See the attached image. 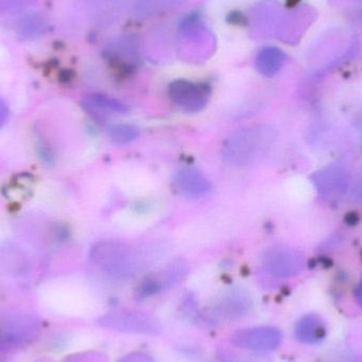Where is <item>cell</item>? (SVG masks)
Here are the masks:
<instances>
[{
  "mask_svg": "<svg viewBox=\"0 0 362 362\" xmlns=\"http://www.w3.org/2000/svg\"><path fill=\"white\" fill-rule=\"evenodd\" d=\"M107 135L115 144H127L139 137V129L131 124H112L108 127Z\"/></svg>",
  "mask_w": 362,
  "mask_h": 362,
  "instance_id": "17",
  "label": "cell"
},
{
  "mask_svg": "<svg viewBox=\"0 0 362 362\" xmlns=\"http://www.w3.org/2000/svg\"><path fill=\"white\" fill-rule=\"evenodd\" d=\"M284 13L282 6L274 0L259 2L251 14L250 31L252 37L255 40L276 37Z\"/></svg>",
  "mask_w": 362,
  "mask_h": 362,
  "instance_id": "4",
  "label": "cell"
},
{
  "mask_svg": "<svg viewBox=\"0 0 362 362\" xmlns=\"http://www.w3.org/2000/svg\"><path fill=\"white\" fill-rule=\"evenodd\" d=\"M216 38L198 15L183 18L178 29L176 49L178 54L191 63H202L214 53Z\"/></svg>",
  "mask_w": 362,
  "mask_h": 362,
  "instance_id": "3",
  "label": "cell"
},
{
  "mask_svg": "<svg viewBox=\"0 0 362 362\" xmlns=\"http://www.w3.org/2000/svg\"><path fill=\"white\" fill-rule=\"evenodd\" d=\"M163 288V282L155 276H148L138 286V295L142 298L151 297Z\"/></svg>",
  "mask_w": 362,
  "mask_h": 362,
  "instance_id": "19",
  "label": "cell"
},
{
  "mask_svg": "<svg viewBox=\"0 0 362 362\" xmlns=\"http://www.w3.org/2000/svg\"><path fill=\"white\" fill-rule=\"evenodd\" d=\"M248 300L240 293H231L216 305L218 314L225 317L242 316L248 310Z\"/></svg>",
  "mask_w": 362,
  "mask_h": 362,
  "instance_id": "16",
  "label": "cell"
},
{
  "mask_svg": "<svg viewBox=\"0 0 362 362\" xmlns=\"http://www.w3.org/2000/svg\"><path fill=\"white\" fill-rule=\"evenodd\" d=\"M185 0H131L129 8L135 16L148 18L177 8Z\"/></svg>",
  "mask_w": 362,
  "mask_h": 362,
  "instance_id": "12",
  "label": "cell"
},
{
  "mask_svg": "<svg viewBox=\"0 0 362 362\" xmlns=\"http://www.w3.org/2000/svg\"><path fill=\"white\" fill-rule=\"evenodd\" d=\"M282 336L278 329L272 327L244 329L234 334L233 340L240 348L255 351H272L278 348Z\"/></svg>",
  "mask_w": 362,
  "mask_h": 362,
  "instance_id": "7",
  "label": "cell"
},
{
  "mask_svg": "<svg viewBox=\"0 0 362 362\" xmlns=\"http://www.w3.org/2000/svg\"><path fill=\"white\" fill-rule=\"evenodd\" d=\"M296 336L304 344H317L325 336V325L317 315L303 317L296 327Z\"/></svg>",
  "mask_w": 362,
  "mask_h": 362,
  "instance_id": "14",
  "label": "cell"
},
{
  "mask_svg": "<svg viewBox=\"0 0 362 362\" xmlns=\"http://www.w3.org/2000/svg\"><path fill=\"white\" fill-rule=\"evenodd\" d=\"M355 298H356L357 302H358L359 305L362 308V281L359 283L356 291H355Z\"/></svg>",
  "mask_w": 362,
  "mask_h": 362,
  "instance_id": "21",
  "label": "cell"
},
{
  "mask_svg": "<svg viewBox=\"0 0 362 362\" xmlns=\"http://www.w3.org/2000/svg\"><path fill=\"white\" fill-rule=\"evenodd\" d=\"M286 61V55L276 47H265L257 53L255 66L257 71L265 76H272L280 71Z\"/></svg>",
  "mask_w": 362,
  "mask_h": 362,
  "instance_id": "13",
  "label": "cell"
},
{
  "mask_svg": "<svg viewBox=\"0 0 362 362\" xmlns=\"http://www.w3.org/2000/svg\"><path fill=\"white\" fill-rule=\"evenodd\" d=\"M274 140L266 125L244 127L229 136L223 146V161L232 167H247L263 157Z\"/></svg>",
  "mask_w": 362,
  "mask_h": 362,
  "instance_id": "1",
  "label": "cell"
},
{
  "mask_svg": "<svg viewBox=\"0 0 362 362\" xmlns=\"http://www.w3.org/2000/svg\"><path fill=\"white\" fill-rule=\"evenodd\" d=\"M81 106L89 116L98 121L129 112V107L122 102L100 93L86 95L81 102Z\"/></svg>",
  "mask_w": 362,
  "mask_h": 362,
  "instance_id": "9",
  "label": "cell"
},
{
  "mask_svg": "<svg viewBox=\"0 0 362 362\" xmlns=\"http://www.w3.org/2000/svg\"><path fill=\"white\" fill-rule=\"evenodd\" d=\"M110 59L122 67L132 68L139 61V51L132 40H117L108 49Z\"/></svg>",
  "mask_w": 362,
  "mask_h": 362,
  "instance_id": "15",
  "label": "cell"
},
{
  "mask_svg": "<svg viewBox=\"0 0 362 362\" xmlns=\"http://www.w3.org/2000/svg\"><path fill=\"white\" fill-rule=\"evenodd\" d=\"M264 267L276 276H291L300 272L302 257L297 251L286 248H272L264 253Z\"/></svg>",
  "mask_w": 362,
  "mask_h": 362,
  "instance_id": "6",
  "label": "cell"
},
{
  "mask_svg": "<svg viewBox=\"0 0 362 362\" xmlns=\"http://www.w3.org/2000/svg\"><path fill=\"white\" fill-rule=\"evenodd\" d=\"M310 13L304 8L284 13L276 37L289 44L297 42L306 23L310 21Z\"/></svg>",
  "mask_w": 362,
  "mask_h": 362,
  "instance_id": "11",
  "label": "cell"
},
{
  "mask_svg": "<svg viewBox=\"0 0 362 362\" xmlns=\"http://www.w3.org/2000/svg\"><path fill=\"white\" fill-rule=\"evenodd\" d=\"M86 4L95 25H108L120 17L125 0H86Z\"/></svg>",
  "mask_w": 362,
  "mask_h": 362,
  "instance_id": "10",
  "label": "cell"
},
{
  "mask_svg": "<svg viewBox=\"0 0 362 362\" xmlns=\"http://www.w3.org/2000/svg\"><path fill=\"white\" fill-rule=\"evenodd\" d=\"M90 261L112 280H129L138 270L135 251L129 245L118 240L97 243L91 248Z\"/></svg>",
  "mask_w": 362,
  "mask_h": 362,
  "instance_id": "2",
  "label": "cell"
},
{
  "mask_svg": "<svg viewBox=\"0 0 362 362\" xmlns=\"http://www.w3.org/2000/svg\"><path fill=\"white\" fill-rule=\"evenodd\" d=\"M174 187L180 195L187 198H199L212 189L206 176L194 168H182L174 175Z\"/></svg>",
  "mask_w": 362,
  "mask_h": 362,
  "instance_id": "8",
  "label": "cell"
},
{
  "mask_svg": "<svg viewBox=\"0 0 362 362\" xmlns=\"http://www.w3.org/2000/svg\"><path fill=\"white\" fill-rule=\"evenodd\" d=\"M8 108L6 106V102L0 99V129L4 127V123L8 120Z\"/></svg>",
  "mask_w": 362,
  "mask_h": 362,
  "instance_id": "20",
  "label": "cell"
},
{
  "mask_svg": "<svg viewBox=\"0 0 362 362\" xmlns=\"http://www.w3.org/2000/svg\"><path fill=\"white\" fill-rule=\"evenodd\" d=\"M169 95L183 112H199L208 104L210 88L202 83L177 80L170 84Z\"/></svg>",
  "mask_w": 362,
  "mask_h": 362,
  "instance_id": "5",
  "label": "cell"
},
{
  "mask_svg": "<svg viewBox=\"0 0 362 362\" xmlns=\"http://www.w3.org/2000/svg\"><path fill=\"white\" fill-rule=\"evenodd\" d=\"M44 27L42 19L34 14L27 15L19 23L21 32L23 35H35L38 32L42 31Z\"/></svg>",
  "mask_w": 362,
  "mask_h": 362,
  "instance_id": "18",
  "label": "cell"
}]
</instances>
